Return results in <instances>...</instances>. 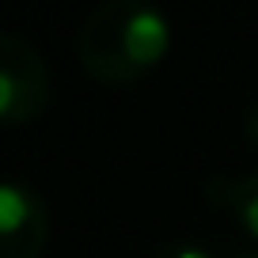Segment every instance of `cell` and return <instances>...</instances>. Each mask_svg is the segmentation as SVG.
Wrapping results in <instances>:
<instances>
[{
  "label": "cell",
  "mask_w": 258,
  "mask_h": 258,
  "mask_svg": "<svg viewBox=\"0 0 258 258\" xmlns=\"http://www.w3.org/2000/svg\"><path fill=\"white\" fill-rule=\"evenodd\" d=\"M171 19L145 0H106L84 19L76 53L103 84H133L167 57Z\"/></svg>",
  "instance_id": "1"
},
{
  "label": "cell",
  "mask_w": 258,
  "mask_h": 258,
  "mask_svg": "<svg viewBox=\"0 0 258 258\" xmlns=\"http://www.w3.org/2000/svg\"><path fill=\"white\" fill-rule=\"evenodd\" d=\"M53 84L42 53L23 34L0 31V125H27L49 106Z\"/></svg>",
  "instance_id": "2"
},
{
  "label": "cell",
  "mask_w": 258,
  "mask_h": 258,
  "mask_svg": "<svg viewBox=\"0 0 258 258\" xmlns=\"http://www.w3.org/2000/svg\"><path fill=\"white\" fill-rule=\"evenodd\" d=\"M49 239V209L23 182H0V258H38Z\"/></svg>",
  "instance_id": "3"
},
{
  "label": "cell",
  "mask_w": 258,
  "mask_h": 258,
  "mask_svg": "<svg viewBox=\"0 0 258 258\" xmlns=\"http://www.w3.org/2000/svg\"><path fill=\"white\" fill-rule=\"evenodd\" d=\"M205 198L228 205L235 213V220L243 224V232L250 239H258V171H250L243 178H213L205 186Z\"/></svg>",
  "instance_id": "4"
},
{
  "label": "cell",
  "mask_w": 258,
  "mask_h": 258,
  "mask_svg": "<svg viewBox=\"0 0 258 258\" xmlns=\"http://www.w3.org/2000/svg\"><path fill=\"white\" fill-rule=\"evenodd\" d=\"M148 258H213V254L205 247H198V243H163Z\"/></svg>",
  "instance_id": "5"
},
{
  "label": "cell",
  "mask_w": 258,
  "mask_h": 258,
  "mask_svg": "<svg viewBox=\"0 0 258 258\" xmlns=\"http://www.w3.org/2000/svg\"><path fill=\"white\" fill-rule=\"evenodd\" d=\"M247 137H250V145L258 148V103L247 110Z\"/></svg>",
  "instance_id": "6"
},
{
  "label": "cell",
  "mask_w": 258,
  "mask_h": 258,
  "mask_svg": "<svg viewBox=\"0 0 258 258\" xmlns=\"http://www.w3.org/2000/svg\"><path fill=\"white\" fill-rule=\"evenodd\" d=\"M239 258H258V254H239Z\"/></svg>",
  "instance_id": "7"
}]
</instances>
